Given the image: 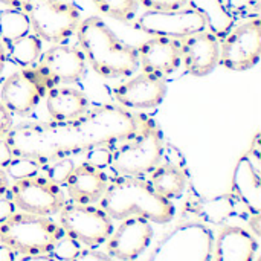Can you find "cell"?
Segmentation results:
<instances>
[{
    "label": "cell",
    "mask_w": 261,
    "mask_h": 261,
    "mask_svg": "<svg viewBox=\"0 0 261 261\" xmlns=\"http://www.w3.org/2000/svg\"><path fill=\"white\" fill-rule=\"evenodd\" d=\"M138 124V116L121 106L89 109L72 121H50L14 127L5 138L14 156L34 159L41 165L89 151L96 147H113L127 138Z\"/></svg>",
    "instance_id": "1"
},
{
    "label": "cell",
    "mask_w": 261,
    "mask_h": 261,
    "mask_svg": "<svg viewBox=\"0 0 261 261\" xmlns=\"http://www.w3.org/2000/svg\"><path fill=\"white\" fill-rule=\"evenodd\" d=\"M75 35L87 66L99 76L107 80L127 78L139 69L136 49L119 40L101 17L83 18Z\"/></svg>",
    "instance_id": "2"
},
{
    "label": "cell",
    "mask_w": 261,
    "mask_h": 261,
    "mask_svg": "<svg viewBox=\"0 0 261 261\" xmlns=\"http://www.w3.org/2000/svg\"><path fill=\"white\" fill-rule=\"evenodd\" d=\"M98 206L112 220L119 222L127 217H142L150 223L162 225L171 222L176 214L173 202L158 194L148 180L128 176H116L109 180Z\"/></svg>",
    "instance_id": "3"
},
{
    "label": "cell",
    "mask_w": 261,
    "mask_h": 261,
    "mask_svg": "<svg viewBox=\"0 0 261 261\" xmlns=\"http://www.w3.org/2000/svg\"><path fill=\"white\" fill-rule=\"evenodd\" d=\"M165 144L159 127L148 118L138 116L136 128L110 148L109 165L118 176L142 177L164 159Z\"/></svg>",
    "instance_id": "4"
},
{
    "label": "cell",
    "mask_w": 261,
    "mask_h": 261,
    "mask_svg": "<svg viewBox=\"0 0 261 261\" xmlns=\"http://www.w3.org/2000/svg\"><path fill=\"white\" fill-rule=\"evenodd\" d=\"M63 236L61 226L52 219L23 211L0 223V243L21 257L49 254Z\"/></svg>",
    "instance_id": "5"
},
{
    "label": "cell",
    "mask_w": 261,
    "mask_h": 261,
    "mask_svg": "<svg viewBox=\"0 0 261 261\" xmlns=\"http://www.w3.org/2000/svg\"><path fill=\"white\" fill-rule=\"evenodd\" d=\"M32 32L44 43H63L75 35L81 11L69 0H34L24 12Z\"/></svg>",
    "instance_id": "6"
},
{
    "label": "cell",
    "mask_w": 261,
    "mask_h": 261,
    "mask_svg": "<svg viewBox=\"0 0 261 261\" xmlns=\"http://www.w3.org/2000/svg\"><path fill=\"white\" fill-rule=\"evenodd\" d=\"M58 214L64 236L90 249L106 245L113 232V220L99 206L66 203Z\"/></svg>",
    "instance_id": "7"
},
{
    "label": "cell",
    "mask_w": 261,
    "mask_h": 261,
    "mask_svg": "<svg viewBox=\"0 0 261 261\" xmlns=\"http://www.w3.org/2000/svg\"><path fill=\"white\" fill-rule=\"evenodd\" d=\"M261 57V20L245 18L220 40L219 64L232 72H245L257 66Z\"/></svg>",
    "instance_id": "8"
},
{
    "label": "cell",
    "mask_w": 261,
    "mask_h": 261,
    "mask_svg": "<svg viewBox=\"0 0 261 261\" xmlns=\"http://www.w3.org/2000/svg\"><path fill=\"white\" fill-rule=\"evenodd\" d=\"M9 197L17 210L43 217L58 214L67 203L61 187L40 174L14 180L9 187Z\"/></svg>",
    "instance_id": "9"
},
{
    "label": "cell",
    "mask_w": 261,
    "mask_h": 261,
    "mask_svg": "<svg viewBox=\"0 0 261 261\" xmlns=\"http://www.w3.org/2000/svg\"><path fill=\"white\" fill-rule=\"evenodd\" d=\"M52 86L37 66L11 73L2 84L0 101L11 115L29 116Z\"/></svg>",
    "instance_id": "10"
},
{
    "label": "cell",
    "mask_w": 261,
    "mask_h": 261,
    "mask_svg": "<svg viewBox=\"0 0 261 261\" xmlns=\"http://www.w3.org/2000/svg\"><path fill=\"white\" fill-rule=\"evenodd\" d=\"M133 21L136 29L150 37L182 40L188 35L206 31L203 17L191 6L177 11H145Z\"/></svg>",
    "instance_id": "11"
},
{
    "label": "cell",
    "mask_w": 261,
    "mask_h": 261,
    "mask_svg": "<svg viewBox=\"0 0 261 261\" xmlns=\"http://www.w3.org/2000/svg\"><path fill=\"white\" fill-rule=\"evenodd\" d=\"M35 66L52 87L76 84L87 72V61L78 44H69L66 41L50 44L43 50Z\"/></svg>",
    "instance_id": "12"
},
{
    "label": "cell",
    "mask_w": 261,
    "mask_h": 261,
    "mask_svg": "<svg viewBox=\"0 0 261 261\" xmlns=\"http://www.w3.org/2000/svg\"><path fill=\"white\" fill-rule=\"evenodd\" d=\"M167 95L164 78L141 72L113 87L115 101L127 110H150L162 104Z\"/></svg>",
    "instance_id": "13"
},
{
    "label": "cell",
    "mask_w": 261,
    "mask_h": 261,
    "mask_svg": "<svg viewBox=\"0 0 261 261\" xmlns=\"http://www.w3.org/2000/svg\"><path fill=\"white\" fill-rule=\"evenodd\" d=\"M153 228L147 219L127 217L113 229L106 242L107 255L113 260L132 261L138 258L150 245L153 239Z\"/></svg>",
    "instance_id": "14"
},
{
    "label": "cell",
    "mask_w": 261,
    "mask_h": 261,
    "mask_svg": "<svg viewBox=\"0 0 261 261\" xmlns=\"http://www.w3.org/2000/svg\"><path fill=\"white\" fill-rule=\"evenodd\" d=\"M135 49L138 66L145 73L165 80L182 66L180 40L167 37H150Z\"/></svg>",
    "instance_id": "15"
},
{
    "label": "cell",
    "mask_w": 261,
    "mask_h": 261,
    "mask_svg": "<svg viewBox=\"0 0 261 261\" xmlns=\"http://www.w3.org/2000/svg\"><path fill=\"white\" fill-rule=\"evenodd\" d=\"M180 57L187 73L206 76L219 66L220 40L208 31L188 35L180 40Z\"/></svg>",
    "instance_id": "16"
},
{
    "label": "cell",
    "mask_w": 261,
    "mask_h": 261,
    "mask_svg": "<svg viewBox=\"0 0 261 261\" xmlns=\"http://www.w3.org/2000/svg\"><path fill=\"white\" fill-rule=\"evenodd\" d=\"M260 145L258 135L254 139L251 150L240 159L236 167L232 188L237 197L245 203L252 216H260Z\"/></svg>",
    "instance_id": "17"
},
{
    "label": "cell",
    "mask_w": 261,
    "mask_h": 261,
    "mask_svg": "<svg viewBox=\"0 0 261 261\" xmlns=\"http://www.w3.org/2000/svg\"><path fill=\"white\" fill-rule=\"evenodd\" d=\"M109 185V177L102 168L83 162L73 167L64 182L66 194L72 203L95 205L101 200Z\"/></svg>",
    "instance_id": "18"
},
{
    "label": "cell",
    "mask_w": 261,
    "mask_h": 261,
    "mask_svg": "<svg viewBox=\"0 0 261 261\" xmlns=\"http://www.w3.org/2000/svg\"><path fill=\"white\" fill-rule=\"evenodd\" d=\"M46 112L50 121H72L89 110V98L72 86H54L44 96Z\"/></svg>",
    "instance_id": "19"
},
{
    "label": "cell",
    "mask_w": 261,
    "mask_h": 261,
    "mask_svg": "<svg viewBox=\"0 0 261 261\" xmlns=\"http://www.w3.org/2000/svg\"><path fill=\"white\" fill-rule=\"evenodd\" d=\"M258 243L255 237L245 228L225 226L220 229L216 249V261H254L257 255Z\"/></svg>",
    "instance_id": "20"
},
{
    "label": "cell",
    "mask_w": 261,
    "mask_h": 261,
    "mask_svg": "<svg viewBox=\"0 0 261 261\" xmlns=\"http://www.w3.org/2000/svg\"><path fill=\"white\" fill-rule=\"evenodd\" d=\"M150 174L151 176L148 182L151 184L154 191L168 200L180 197L188 184L187 171L174 162L161 161Z\"/></svg>",
    "instance_id": "21"
},
{
    "label": "cell",
    "mask_w": 261,
    "mask_h": 261,
    "mask_svg": "<svg viewBox=\"0 0 261 261\" xmlns=\"http://www.w3.org/2000/svg\"><path fill=\"white\" fill-rule=\"evenodd\" d=\"M188 6L203 17L206 31L219 40H223L236 26V17L228 11L222 0H190Z\"/></svg>",
    "instance_id": "22"
},
{
    "label": "cell",
    "mask_w": 261,
    "mask_h": 261,
    "mask_svg": "<svg viewBox=\"0 0 261 261\" xmlns=\"http://www.w3.org/2000/svg\"><path fill=\"white\" fill-rule=\"evenodd\" d=\"M6 54L8 61H12L18 67H32L43 54V41L34 32H29L28 35L9 43L6 46Z\"/></svg>",
    "instance_id": "23"
},
{
    "label": "cell",
    "mask_w": 261,
    "mask_h": 261,
    "mask_svg": "<svg viewBox=\"0 0 261 261\" xmlns=\"http://www.w3.org/2000/svg\"><path fill=\"white\" fill-rule=\"evenodd\" d=\"M32 32L31 21L23 11L5 8L0 11V40L5 46Z\"/></svg>",
    "instance_id": "24"
},
{
    "label": "cell",
    "mask_w": 261,
    "mask_h": 261,
    "mask_svg": "<svg viewBox=\"0 0 261 261\" xmlns=\"http://www.w3.org/2000/svg\"><path fill=\"white\" fill-rule=\"evenodd\" d=\"M93 6L110 18L122 23H132L138 17V0H90Z\"/></svg>",
    "instance_id": "25"
},
{
    "label": "cell",
    "mask_w": 261,
    "mask_h": 261,
    "mask_svg": "<svg viewBox=\"0 0 261 261\" xmlns=\"http://www.w3.org/2000/svg\"><path fill=\"white\" fill-rule=\"evenodd\" d=\"M5 171H6L8 177H12L14 180H18V179H24V177L40 174L41 167L34 159L23 158V156H14L12 161L8 164V167L5 168Z\"/></svg>",
    "instance_id": "26"
},
{
    "label": "cell",
    "mask_w": 261,
    "mask_h": 261,
    "mask_svg": "<svg viewBox=\"0 0 261 261\" xmlns=\"http://www.w3.org/2000/svg\"><path fill=\"white\" fill-rule=\"evenodd\" d=\"M81 243H78L76 240L63 236L55 246L52 248V251L49 252V255L57 261H70L73 260L80 252H81Z\"/></svg>",
    "instance_id": "27"
},
{
    "label": "cell",
    "mask_w": 261,
    "mask_h": 261,
    "mask_svg": "<svg viewBox=\"0 0 261 261\" xmlns=\"http://www.w3.org/2000/svg\"><path fill=\"white\" fill-rule=\"evenodd\" d=\"M228 11L237 18H251L260 15V0H222Z\"/></svg>",
    "instance_id": "28"
},
{
    "label": "cell",
    "mask_w": 261,
    "mask_h": 261,
    "mask_svg": "<svg viewBox=\"0 0 261 261\" xmlns=\"http://www.w3.org/2000/svg\"><path fill=\"white\" fill-rule=\"evenodd\" d=\"M73 164L67 159V158H63V159H57V161H50L47 162V168H46V177L50 179L52 182L58 184L60 187L64 185L66 179L69 177L70 171L73 170Z\"/></svg>",
    "instance_id": "29"
},
{
    "label": "cell",
    "mask_w": 261,
    "mask_h": 261,
    "mask_svg": "<svg viewBox=\"0 0 261 261\" xmlns=\"http://www.w3.org/2000/svg\"><path fill=\"white\" fill-rule=\"evenodd\" d=\"M145 11H177L190 5V0H138Z\"/></svg>",
    "instance_id": "30"
},
{
    "label": "cell",
    "mask_w": 261,
    "mask_h": 261,
    "mask_svg": "<svg viewBox=\"0 0 261 261\" xmlns=\"http://www.w3.org/2000/svg\"><path fill=\"white\" fill-rule=\"evenodd\" d=\"M12 128H14L12 115L9 113V110L0 101V139H5Z\"/></svg>",
    "instance_id": "31"
},
{
    "label": "cell",
    "mask_w": 261,
    "mask_h": 261,
    "mask_svg": "<svg viewBox=\"0 0 261 261\" xmlns=\"http://www.w3.org/2000/svg\"><path fill=\"white\" fill-rule=\"evenodd\" d=\"M14 213H17V208L14 202L11 200V197H6V196L0 197V223L8 220Z\"/></svg>",
    "instance_id": "32"
},
{
    "label": "cell",
    "mask_w": 261,
    "mask_h": 261,
    "mask_svg": "<svg viewBox=\"0 0 261 261\" xmlns=\"http://www.w3.org/2000/svg\"><path fill=\"white\" fill-rule=\"evenodd\" d=\"M70 261H112V258L107 254L87 249V251H81L73 260Z\"/></svg>",
    "instance_id": "33"
},
{
    "label": "cell",
    "mask_w": 261,
    "mask_h": 261,
    "mask_svg": "<svg viewBox=\"0 0 261 261\" xmlns=\"http://www.w3.org/2000/svg\"><path fill=\"white\" fill-rule=\"evenodd\" d=\"M14 153L9 147V144L6 142V139H0V168H6L8 164L12 161Z\"/></svg>",
    "instance_id": "34"
},
{
    "label": "cell",
    "mask_w": 261,
    "mask_h": 261,
    "mask_svg": "<svg viewBox=\"0 0 261 261\" xmlns=\"http://www.w3.org/2000/svg\"><path fill=\"white\" fill-rule=\"evenodd\" d=\"M34 0H0V3L5 6V8H11V9H18V11H23L26 12V9L31 6Z\"/></svg>",
    "instance_id": "35"
},
{
    "label": "cell",
    "mask_w": 261,
    "mask_h": 261,
    "mask_svg": "<svg viewBox=\"0 0 261 261\" xmlns=\"http://www.w3.org/2000/svg\"><path fill=\"white\" fill-rule=\"evenodd\" d=\"M9 193V177L3 168H0V197H5Z\"/></svg>",
    "instance_id": "36"
},
{
    "label": "cell",
    "mask_w": 261,
    "mask_h": 261,
    "mask_svg": "<svg viewBox=\"0 0 261 261\" xmlns=\"http://www.w3.org/2000/svg\"><path fill=\"white\" fill-rule=\"evenodd\" d=\"M15 252L6 245L0 243V261H15Z\"/></svg>",
    "instance_id": "37"
},
{
    "label": "cell",
    "mask_w": 261,
    "mask_h": 261,
    "mask_svg": "<svg viewBox=\"0 0 261 261\" xmlns=\"http://www.w3.org/2000/svg\"><path fill=\"white\" fill-rule=\"evenodd\" d=\"M18 261H57L54 260L49 254H41V255H24Z\"/></svg>",
    "instance_id": "38"
},
{
    "label": "cell",
    "mask_w": 261,
    "mask_h": 261,
    "mask_svg": "<svg viewBox=\"0 0 261 261\" xmlns=\"http://www.w3.org/2000/svg\"><path fill=\"white\" fill-rule=\"evenodd\" d=\"M8 63V54H6V46L3 44V41L0 40V75L5 69V64Z\"/></svg>",
    "instance_id": "39"
}]
</instances>
